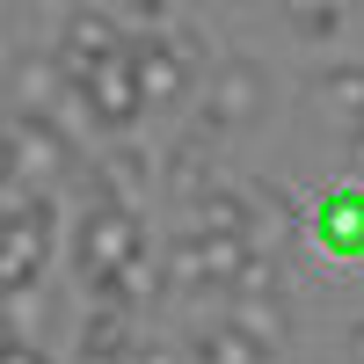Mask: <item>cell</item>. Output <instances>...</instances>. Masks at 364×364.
<instances>
[{
  "instance_id": "cell-1",
  "label": "cell",
  "mask_w": 364,
  "mask_h": 364,
  "mask_svg": "<svg viewBox=\"0 0 364 364\" xmlns=\"http://www.w3.org/2000/svg\"><path fill=\"white\" fill-rule=\"evenodd\" d=\"M73 255H80V277L95 291L117 277V269H132L139 262V219H132V204H95L80 219V233H73Z\"/></svg>"
},
{
  "instance_id": "cell-2",
  "label": "cell",
  "mask_w": 364,
  "mask_h": 364,
  "mask_svg": "<svg viewBox=\"0 0 364 364\" xmlns=\"http://www.w3.org/2000/svg\"><path fill=\"white\" fill-rule=\"evenodd\" d=\"M190 66H197L190 37H161V29L154 37H132V73H139V95L154 109H175L182 95H190V80H197Z\"/></svg>"
},
{
  "instance_id": "cell-3",
  "label": "cell",
  "mask_w": 364,
  "mask_h": 364,
  "mask_svg": "<svg viewBox=\"0 0 364 364\" xmlns=\"http://www.w3.org/2000/svg\"><path fill=\"white\" fill-rule=\"evenodd\" d=\"M66 168H73V139L58 132V117L15 109V124H8V175H22V182H58Z\"/></svg>"
},
{
  "instance_id": "cell-4",
  "label": "cell",
  "mask_w": 364,
  "mask_h": 364,
  "mask_svg": "<svg viewBox=\"0 0 364 364\" xmlns=\"http://www.w3.org/2000/svg\"><path fill=\"white\" fill-rule=\"evenodd\" d=\"M262 102H269V73L255 66V58H219V73H211V102H204L211 124H219V132L255 124Z\"/></svg>"
},
{
  "instance_id": "cell-5",
  "label": "cell",
  "mask_w": 364,
  "mask_h": 364,
  "mask_svg": "<svg viewBox=\"0 0 364 364\" xmlns=\"http://www.w3.org/2000/svg\"><path fill=\"white\" fill-rule=\"evenodd\" d=\"M80 102H87V117H95L102 132H124L132 117L146 109L139 73H132V51H124V58H102V66H87V73H80Z\"/></svg>"
},
{
  "instance_id": "cell-6",
  "label": "cell",
  "mask_w": 364,
  "mask_h": 364,
  "mask_svg": "<svg viewBox=\"0 0 364 364\" xmlns=\"http://www.w3.org/2000/svg\"><path fill=\"white\" fill-rule=\"evenodd\" d=\"M58 51L73 58V73L102 66V58H124V51H132V44H124V15H109L102 0H80V8L66 15V29H58Z\"/></svg>"
},
{
  "instance_id": "cell-7",
  "label": "cell",
  "mask_w": 364,
  "mask_h": 364,
  "mask_svg": "<svg viewBox=\"0 0 364 364\" xmlns=\"http://www.w3.org/2000/svg\"><path fill=\"white\" fill-rule=\"evenodd\" d=\"M66 102H80V73H73V58L66 51H51V58H15V109H37V117H58Z\"/></svg>"
},
{
  "instance_id": "cell-8",
  "label": "cell",
  "mask_w": 364,
  "mask_h": 364,
  "mask_svg": "<svg viewBox=\"0 0 364 364\" xmlns=\"http://www.w3.org/2000/svg\"><path fill=\"white\" fill-rule=\"evenodd\" d=\"M314 240L328 255H343V262L364 255V190H357V182H343V190H328L314 204Z\"/></svg>"
},
{
  "instance_id": "cell-9",
  "label": "cell",
  "mask_w": 364,
  "mask_h": 364,
  "mask_svg": "<svg viewBox=\"0 0 364 364\" xmlns=\"http://www.w3.org/2000/svg\"><path fill=\"white\" fill-rule=\"evenodd\" d=\"M132 343H124V306L117 299H102V314H87L80 328V364H124Z\"/></svg>"
},
{
  "instance_id": "cell-10",
  "label": "cell",
  "mask_w": 364,
  "mask_h": 364,
  "mask_svg": "<svg viewBox=\"0 0 364 364\" xmlns=\"http://www.w3.org/2000/svg\"><path fill=\"white\" fill-rule=\"evenodd\" d=\"M314 95H321V109L364 124V66H328V73H314Z\"/></svg>"
},
{
  "instance_id": "cell-11",
  "label": "cell",
  "mask_w": 364,
  "mask_h": 364,
  "mask_svg": "<svg viewBox=\"0 0 364 364\" xmlns=\"http://www.w3.org/2000/svg\"><path fill=\"white\" fill-rule=\"evenodd\" d=\"M190 350H197V364H262L269 343H255L248 328H233V321H226V328H211V336H197Z\"/></svg>"
},
{
  "instance_id": "cell-12",
  "label": "cell",
  "mask_w": 364,
  "mask_h": 364,
  "mask_svg": "<svg viewBox=\"0 0 364 364\" xmlns=\"http://www.w3.org/2000/svg\"><path fill=\"white\" fill-rule=\"evenodd\" d=\"M168 190L190 197V204H204L211 190H219V175H211V161L197 154V146H175V154H168Z\"/></svg>"
},
{
  "instance_id": "cell-13",
  "label": "cell",
  "mask_w": 364,
  "mask_h": 364,
  "mask_svg": "<svg viewBox=\"0 0 364 364\" xmlns=\"http://www.w3.org/2000/svg\"><path fill=\"white\" fill-rule=\"evenodd\" d=\"M226 321H233V328H248L255 343H277V336H284V314L269 306V291H240L233 306H226Z\"/></svg>"
},
{
  "instance_id": "cell-14",
  "label": "cell",
  "mask_w": 364,
  "mask_h": 364,
  "mask_svg": "<svg viewBox=\"0 0 364 364\" xmlns=\"http://www.w3.org/2000/svg\"><path fill=\"white\" fill-rule=\"evenodd\" d=\"M284 15H291V29H299V37H336V29H343V0H284Z\"/></svg>"
},
{
  "instance_id": "cell-15",
  "label": "cell",
  "mask_w": 364,
  "mask_h": 364,
  "mask_svg": "<svg viewBox=\"0 0 364 364\" xmlns=\"http://www.w3.org/2000/svg\"><path fill=\"white\" fill-rule=\"evenodd\" d=\"M197 219H204V226H226V233H248V204H240L233 190H211V197L197 204Z\"/></svg>"
},
{
  "instance_id": "cell-16",
  "label": "cell",
  "mask_w": 364,
  "mask_h": 364,
  "mask_svg": "<svg viewBox=\"0 0 364 364\" xmlns=\"http://www.w3.org/2000/svg\"><path fill=\"white\" fill-rule=\"evenodd\" d=\"M124 364H197V350H182V343H168V336H139Z\"/></svg>"
},
{
  "instance_id": "cell-17",
  "label": "cell",
  "mask_w": 364,
  "mask_h": 364,
  "mask_svg": "<svg viewBox=\"0 0 364 364\" xmlns=\"http://www.w3.org/2000/svg\"><path fill=\"white\" fill-rule=\"evenodd\" d=\"M124 29H139V37L168 29V0H124Z\"/></svg>"
},
{
  "instance_id": "cell-18",
  "label": "cell",
  "mask_w": 364,
  "mask_h": 364,
  "mask_svg": "<svg viewBox=\"0 0 364 364\" xmlns=\"http://www.w3.org/2000/svg\"><path fill=\"white\" fill-rule=\"evenodd\" d=\"M8 364H44V350L29 343V336H15V343H8Z\"/></svg>"
},
{
  "instance_id": "cell-19",
  "label": "cell",
  "mask_w": 364,
  "mask_h": 364,
  "mask_svg": "<svg viewBox=\"0 0 364 364\" xmlns=\"http://www.w3.org/2000/svg\"><path fill=\"white\" fill-rule=\"evenodd\" d=\"M350 364H364V328H357V336H350Z\"/></svg>"
}]
</instances>
